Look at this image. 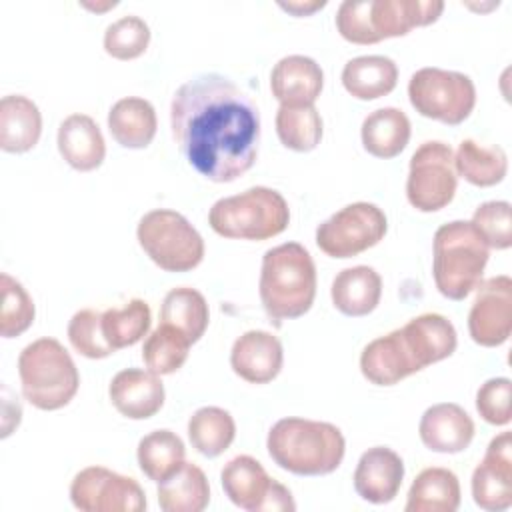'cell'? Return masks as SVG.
<instances>
[{
    "mask_svg": "<svg viewBox=\"0 0 512 512\" xmlns=\"http://www.w3.org/2000/svg\"><path fill=\"white\" fill-rule=\"evenodd\" d=\"M170 128L186 162L212 182L240 178L258 158V106L222 74L194 76L174 92Z\"/></svg>",
    "mask_w": 512,
    "mask_h": 512,
    "instance_id": "6da1fadb",
    "label": "cell"
},
{
    "mask_svg": "<svg viewBox=\"0 0 512 512\" xmlns=\"http://www.w3.org/2000/svg\"><path fill=\"white\" fill-rule=\"evenodd\" d=\"M266 448L274 464L296 476H326L346 454L338 426L298 416L280 418L268 432Z\"/></svg>",
    "mask_w": 512,
    "mask_h": 512,
    "instance_id": "7a4b0ae2",
    "label": "cell"
},
{
    "mask_svg": "<svg viewBox=\"0 0 512 512\" xmlns=\"http://www.w3.org/2000/svg\"><path fill=\"white\" fill-rule=\"evenodd\" d=\"M258 294L270 320L304 316L316 296V264L298 242H284L264 252Z\"/></svg>",
    "mask_w": 512,
    "mask_h": 512,
    "instance_id": "3957f363",
    "label": "cell"
},
{
    "mask_svg": "<svg viewBox=\"0 0 512 512\" xmlns=\"http://www.w3.org/2000/svg\"><path fill=\"white\" fill-rule=\"evenodd\" d=\"M442 10V0H344L336 12V28L344 40L366 46L428 26Z\"/></svg>",
    "mask_w": 512,
    "mask_h": 512,
    "instance_id": "277c9868",
    "label": "cell"
},
{
    "mask_svg": "<svg viewBox=\"0 0 512 512\" xmlns=\"http://www.w3.org/2000/svg\"><path fill=\"white\" fill-rule=\"evenodd\" d=\"M490 248L472 222L452 220L434 232L432 276L448 300H464L482 282Z\"/></svg>",
    "mask_w": 512,
    "mask_h": 512,
    "instance_id": "5b68a950",
    "label": "cell"
},
{
    "mask_svg": "<svg viewBox=\"0 0 512 512\" xmlns=\"http://www.w3.org/2000/svg\"><path fill=\"white\" fill-rule=\"evenodd\" d=\"M18 376L24 398L38 410H60L76 396L78 368L56 338H38L18 356Z\"/></svg>",
    "mask_w": 512,
    "mask_h": 512,
    "instance_id": "8992f818",
    "label": "cell"
},
{
    "mask_svg": "<svg viewBox=\"0 0 512 512\" xmlns=\"http://www.w3.org/2000/svg\"><path fill=\"white\" fill-rule=\"evenodd\" d=\"M208 224L224 238L268 240L288 228L290 208L278 190L252 186L216 200L208 212Z\"/></svg>",
    "mask_w": 512,
    "mask_h": 512,
    "instance_id": "52a82bcc",
    "label": "cell"
},
{
    "mask_svg": "<svg viewBox=\"0 0 512 512\" xmlns=\"http://www.w3.org/2000/svg\"><path fill=\"white\" fill-rule=\"evenodd\" d=\"M136 238L146 256L166 272L194 270L204 258L200 232L176 210L146 212L138 222Z\"/></svg>",
    "mask_w": 512,
    "mask_h": 512,
    "instance_id": "ba28073f",
    "label": "cell"
},
{
    "mask_svg": "<svg viewBox=\"0 0 512 512\" xmlns=\"http://www.w3.org/2000/svg\"><path fill=\"white\" fill-rule=\"evenodd\" d=\"M408 98L420 116L456 126L472 114L476 86L462 72L426 66L410 76Z\"/></svg>",
    "mask_w": 512,
    "mask_h": 512,
    "instance_id": "9c48e42d",
    "label": "cell"
},
{
    "mask_svg": "<svg viewBox=\"0 0 512 512\" xmlns=\"http://www.w3.org/2000/svg\"><path fill=\"white\" fill-rule=\"evenodd\" d=\"M456 186L458 174L454 170L452 148L440 140L420 144L410 158L406 178L410 206L420 212H438L454 200Z\"/></svg>",
    "mask_w": 512,
    "mask_h": 512,
    "instance_id": "30bf717a",
    "label": "cell"
},
{
    "mask_svg": "<svg viewBox=\"0 0 512 512\" xmlns=\"http://www.w3.org/2000/svg\"><path fill=\"white\" fill-rule=\"evenodd\" d=\"M386 230L382 208L372 202H352L316 228V244L330 258H352L376 246Z\"/></svg>",
    "mask_w": 512,
    "mask_h": 512,
    "instance_id": "8fae6325",
    "label": "cell"
},
{
    "mask_svg": "<svg viewBox=\"0 0 512 512\" xmlns=\"http://www.w3.org/2000/svg\"><path fill=\"white\" fill-rule=\"evenodd\" d=\"M222 490L228 500L248 512H294L296 502L290 490L278 480L270 478L264 466L240 454L228 460L220 472Z\"/></svg>",
    "mask_w": 512,
    "mask_h": 512,
    "instance_id": "7c38bea8",
    "label": "cell"
},
{
    "mask_svg": "<svg viewBox=\"0 0 512 512\" xmlns=\"http://www.w3.org/2000/svg\"><path fill=\"white\" fill-rule=\"evenodd\" d=\"M72 506L82 512H142L146 494L142 486L124 474L104 466L82 468L70 484Z\"/></svg>",
    "mask_w": 512,
    "mask_h": 512,
    "instance_id": "4fadbf2b",
    "label": "cell"
},
{
    "mask_svg": "<svg viewBox=\"0 0 512 512\" xmlns=\"http://www.w3.org/2000/svg\"><path fill=\"white\" fill-rule=\"evenodd\" d=\"M470 338L484 346H502L512 332V280L506 274L478 284L468 312Z\"/></svg>",
    "mask_w": 512,
    "mask_h": 512,
    "instance_id": "5bb4252c",
    "label": "cell"
},
{
    "mask_svg": "<svg viewBox=\"0 0 512 512\" xmlns=\"http://www.w3.org/2000/svg\"><path fill=\"white\" fill-rule=\"evenodd\" d=\"M474 504L488 512L512 506V434L500 432L486 448L482 462L472 472Z\"/></svg>",
    "mask_w": 512,
    "mask_h": 512,
    "instance_id": "9a60e30c",
    "label": "cell"
},
{
    "mask_svg": "<svg viewBox=\"0 0 512 512\" xmlns=\"http://www.w3.org/2000/svg\"><path fill=\"white\" fill-rule=\"evenodd\" d=\"M362 376L376 386H394L420 372L400 328L368 342L360 354Z\"/></svg>",
    "mask_w": 512,
    "mask_h": 512,
    "instance_id": "2e32d148",
    "label": "cell"
},
{
    "mask_svg": "<svg viewBox=\"0 0 512 512\" xmlns=\"http://www.w3.org/2000/svg\"><path fill=\"white\" fill-rule=\"evenodd\" d=\"M354 490L370 504H388L396 498L404 480V462L388 446H372L362 452L354 470Z\"/></svg>",
    "mask_w": 512,
    "mask_h": 512,
    "instance_id": "e0dca14e",
    "label": "cell"
},
{
    "mask_svg": "<svg viewBox=\"0 0 512 512\" xmlns=\"http://www.w3.org/2000/svg\"><path fill=\"white\" fill-rule=\"evenodd\" d=\"M284 364V348L278 336L266 330H248L238 336L230 350V366L236 376L250 384L272 382Z\"/></svg>",
    "mask_w": 512,
    "mask_h": 512,
    "instance_id": "ac0fdd59",
    "label": "cell"
},
{
    "mask_svg": "<svg viewBox=\"0 0 512 512\" xmlns=\"http://www.w3.org/2000/svg\"><path fill=\"white\" fill-rule=\"evenodd\" d=\"M112 406L130 420L152 418L164 406V384L158 374L144 368L120 370L108 386Z\"/></svg>",
    "mask_w": 512,
    "mask_h": 512,
    "instance_id": "d6986e66",
    "label": "cell"
},
{
    "mask_svg": "<svg viewBox=\"0 0 512 512\" xmlns=\"http://www.w3.org/2000/svg\"><path fill=\"white\" fill-rule=\"evenodd\" d=\"M418 434L428 450L438 454H458L474 440V420L462 406L440 402L424 410Z\"/></svg>",
    "mask_w": 512,
    "mask_h": 512,
    "instance_id": "ffe728a7",
    "label": "cell"
},
{
    "mask_svg": "<svg viewBox=\"0 0 512 512\" xmlns=\"http://www.w3.org/2000/svg\"><path fill=\"white\" fill-rule=\"evenodd\" d=\"M324 86L320 64L304 54L280 58L270 72L272 96L286 106L314 104Z\"/></svg>",
    "mask_w": 512,
    "mask_h": 512,
    "instance_id": "44dd1931",
    "label": "cell"
},
{
    "mask_svg": "<svg viewBox=\"0 0 512 512\" xmlns=\"http://www.w3.org/2000/svg\"><path fill=\"white\" fill-rule=\"evenodd\" d=\"M58 152L78 172L96 170L106 156L102 130L88 114H70L58 126Z\"/></svg>",
    "mask_w": 512,
    "mask_h": 512,
    "instance_id": "7402d4cb",
    "label": "cell"
},
{
    "mask_svg": "<svg viewBox=\"0 0 512 512\" xmlns=\"http://www.w3.org/2000/svg\"><path fill=\"white\" fill-rule=\"evenodd\" d=\"M400 330L420 370L452 356L458 344L454 324L436 312L420 314L408 320Z\"/></svg>",
    "mask_w": 512,
    "mask_h": 512,
    "instance_id": "603a6c76",
    "label": "cell"
},
{
    "mask_svg": "<svg viewBox=\"0 0 512 512\" xmlns=\"http://www.w3.org/2000/svg\"><path fill=\"white\" fill-rule=\"evenodd\" d=\"M334 308L350 318L368 316L382 298V278L372 266H350L340 270L330 288Z\"/></svg>",
    "mask_w": 512,
    "mask_h": 512,
    "instance_id": "cb8c5ba5",
    "label": "cell"
},
{
    "mask_svg": "<svg viewBox=\"0 0 512 512\" xmlns=\"http://www.w3.org/2000/svg\"><path fill=\"white\" fill-rule=\"evenodd\" d=\"M42 134L38 106L22 94H8L0 100V148L22 154L32 150Z\"/></svg>",
    "mask_w": 512,
    "mask_h": 512,
    "instance_id": "d4e9b609",
    "label": "cell"
},
{
    "mask_svg": "<svg viewBox=\"0 0 512 512\" xmlns=\"http://www.w3.org/2000/svg\"><path fill=\"white\" fill-rule=\"evenodd\" d=\"M158 120L154 106L140 96H126L112 104L108 112V130L112 138L130 150L146 148L156 136Z\"/></svg>",
    "mask_w": 512,
    "mask_h": 512,
    "instance_id": "484cf974",
    "label": "cell"
},
{
    "mask_svg": "<svg viewBox=\"0 0 512 512\" xmlns=\"http://www.w3.org/2000/svg\"><path fill=\"white\" fill-rule=\"evenodd\" d=\"M344 90L358 100H376L390 94L398 82V66L382 54L356 56L342 68Z\"/></svg>",
    "mask_w": 512,
    "mask_h": 512,
    "instance_id": "4316f807",
    "label": "cell"
},
{
    "mask_svg": "<svg viewBox=\"0 0 512 512\" xmlns=\"http://www.w3.org/2000/svg\"><path fill=\"white\" fill-rule=\"evenodd\" d=\"M156 494L164 512H202L210 502V484L200 466L184 460L168 478L158 482Z\"/></svg>",
    "mask_w": 512,
    "mask_h": 512,
    "instance_id": "83f0119b",
    "label": "cell"
},
{
    "mask_svg": "<svg viewBox=\"0 0 512 512\" xmlns=\"http://www.w3.org/2000/svg\"><path fill=\"white\" fill-rule=\"evenodd\" d=\"M410 132L412 128L408 116L400 108L384 106L364 118L360 138L368 154L388 160L406 148Z\"/></svg>",
    "mask_w": 512,
    "mask_h": 512,
    "instance_id": "f1b7e54d",
    "label": "cell"
},
{
    "mask_svg": "<svg viewBox=\"0 0 512 512\" xmlns=\"http://www.w3.org/2000/svg\"><path fill=\"white\" fill-rule=\"evenodd\" d=\"M460 506L458 476L440 466L424 468L408 490L406 512H456Z\"/></svg>",
    "mask_w": 512,
    "mask_h": 512,
    "instance_id": "f546056e",
    "label": "cell"
},
{
    "mask_svg": "<svg viewBox=\"0 0 512 512\" xmlns=\"http://www.w3.org/2000/svg\"><path fill=\"white\" fill-rule=\"evenodd\" d=\"M454 170L474 186H496L508 172V156L498 144L482 146L480 142L466 138L458 144L454 154Z\"/></svg>",
    "mask_w": 512,
    "mask_h": 512,
    "instance_id": "4dcf8cb0",
    "label": "cell"
},
{
    "mask_svg": "<svg viewBox=\"0 0 512 512\" xmlns=\"http://www.w3.org/2000/svg\"><path fill=\"white\" fill-rule=\"evenodd\" d=\"M160 322L180 330L192 344L198 342L210 322V310L204 294L190 286L172 288L162 300Z\"/></svg>",
    "mask_w": 512,
    "mask_h": 512,
    "instance_id": "1f68e13d",
    "label": "cell"
},
{
    "mask_svg": "<svg viewBox=\"0 0 512 512\" xmlns=\"http://www.w3.org/2000/svg\"><path fill=\"white\" fill-rule=\"evenodd\" d=\"M186 456V448L182 438L168 430H152L140 438L136 448V458L142 474L152 482H162L168 478Z\"/></svg>",
    "mask_w": 512,
    "mask_h": 512,
    "instance_id": "d6a6232c",
    "label": "cell"
},
{
    "mask_svg": "<svg viewBox=\"0 0 512 512\" xmlns=\"http://www.w3.org/2000/svg\"><path fill=\"white\" fill-rule=\"evenodd\" d=\"M236 436L232 414L218 406H202L188 420V438L192 448L206 458H216L230 448Z\"/></svg>",
    "mask_w": 512,
    "mask_h": 512,
    "instance_id": "836d02e7",
    "label": "cell"
},
{
    "mask_svg": "<svg viewBox=\"0 0 512 512\" xmlns=\"http://www.w3.org/2000/svg\"><path fill=\"white\" fill-rule=\"evenodd\" d=\"M322 132V116L314 104H280L276 112V134L286 148L294 152H310L320 144Z\"/></svg>",
    "mask_w": 512,
    "mask_h": 512,
    "instance_id": "e575fe53",
    "label": "cell"
},
{
    "mask_svg": "<svg viewBox=\"0 0 512 512\" xmlns=\"http://www.w3.org/2000/svg\"><path fill=\"white\" fill-rule=\"evenodd\" d=\"M150 322L152 312L142 298H132L122 308H108L102 312V332L114 350L140 342L146 336Z\"/></svg>",
    "mask_w": 512,
    "mask_h": 512,
    "instance_id": "d590c367",
    "label": "cell"
},
{
    "mask_svg": "<svg viewBox=\"0 0 512 512\" xmlns=\"http://www.w3.org/2000/svg\"><path fill=\"white\" fill-rule=\"evenodd\" d=\"M192 342L174 326L158 324L156 330L144 340L142 360L148 370L158 376L174 374L180 370L188 358Z\"/></svg>",
    "mask_w": 512,
    "mask_h": 512,
    "instance_id": "8d00e7d4",
    "label": "cell"
},
{
    "mask_svg": "<svg viewBox=\"0 0 512 512\" xmlns=\"http://www.w3.org/2000/svg\"><path fill=\"white\" fill-rule=\"evenodd\" d=\"M0 286H2L0 334L2 338H14L24 334L32 326L36 316L34 300L26 292V288L6 272H2L0 276Z\"/></svg>",
    "mask_w": 512,
    "mask_h": 512,
    "instance_id": "74e56055",
    "label": "cell"
},
{
    "mask_svg": "<svg viewBox=\"0 0 512 512\" xmlns=\"http://www.w3.org/2000/svg\"><path fill=\"white\" fill-rule=\"evenodd\" d=\"M148 44L150 28L140 16H122L104 32V50L116 60H134L146 52Z\"/></svg>",
    "mask_w": 512,
    "mask_h": 512,
    "instance_id": "f35d334b",
    "label": "cell"
},
{
    "mask_svg": "<svg viewBox=\"0 0 512 512\" xmlns=\"http://www.w3.org/2000/svg\"><path fill=\"white\" fill-rule=\"evenodd\" d=\"M68 340L72 348L90 360H100L116 350L106 342L102 332V312L94 308L78 310L68 322Z\"/></svg>",
    "mask_w": 512,
    "mask_h": 512,
    "instance_id": "ab89813d",
    "label": "cell"
},
{
    "mask_svg": "<svg viewBox=\"0 0 512 512\" xmlns=\"http://www.w3.org/2000/svg\"><path fill=\"white\" fill-rule=\"evenodd\" d=\"M472 226L488 248L508 250L512 246V208L506 200L482 202L472 214Z\"/></svg>",
    "mask_w": 512,
    "mask_h": 512,
    "instance_id": "60d3db41",
    "label": "cell"
},
{
    "mask_svg": "<svg viewBox=\"0 0 512 512\" xmlns=\"http://www.w3.org/2000/svg\"><path fill=\"white\" fill-rule=\"evenodd\" d=\"M512 382L510 378H490L476 392V410L480 418L492 426H506L512 420L510 412Z\"/></svg>",
    "mask_w": 512,
    "mask_h": 512,
    "instance_id": "b9f144b4",
    "label": "cell"
},
{
    "mask_svg": "<svg viewBox=\"0 0 512 512\" xmlns=\"http://www.w3.org/2000/svg\"><path fill=\"white\" fill-rule=\"evenodd\" d=\"M278 6L294 16H310L314 14L316 10L324 8L326 6V0H320V2H278Z\"/></svg>",
    "mask_w": 512,
    "mask_h": 512,
    "instance_id": "7bdbcfd3",
    "label": "cell"
},
{
    "mask_svg": "<svg viewBox=\"0 0 512 512\" xmlns=\"http://www.w3.org/2000/svg\"><path fill=\"white\" fill-rule=\"evenodd\" d=\"M118 2H106L104 6H100V4H90V2H82V6L84 8H88V10H96V12H100V10H108V8H114Z\"/></svg>",
    "mask_w": 512,
    "mask_h": 512,
    "instance_id": "ee69618b",
    "label": "cell"
}]
</instances>
